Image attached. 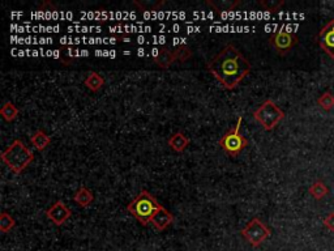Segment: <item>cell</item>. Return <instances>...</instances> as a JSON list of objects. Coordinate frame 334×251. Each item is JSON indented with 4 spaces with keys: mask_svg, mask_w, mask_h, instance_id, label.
<instances>
[{
    "mask_svg": "<svg viewBox=\"0 0 334 251\" xmlns=\"http://www.w3.org/2000/svg\"><path fill=\"white\" fill-rule=\"evenodd\" d=\"M0 114H2V116H3V119L6 120V122H12V120H15L16 118H17L18 109L15 106L13 102L8 101L2 106Z\"/></svg>",
    "mask_w": 334,
    "mask_h": 251,
    "instance_id": "e0dca14e",
    "label": "cell"
},
{
    "mask_svg": "<svg viewBox=\"0 0 334 251\" xmlns=\"http://www.w3.org/2000/svg\"><path fill=\"white\" fill-rule=\"evenodd\" d=\"M329 193V189L326 184L321 181H316L315 183L311 184L310 187V194L315 198L316 200H321L322 198H325Z\"/></svg>",
    "mask_w": 334,
    "mask_h": 251,
    "instance_id": "d6986e66",
    "label": "cell"
},
{
    "mask_svg": "<svg viewBox=\"0 0 334 251\" xmlns=\"http://www.w3.org/2000/svg\"><path fill=\"white\" fill-rule=\"evenodd\" d=\"M167 143L171 147V149L180 153V152H184L185 148L189 145V139L183 132H176L169 138Z\"/></svg>",
    "mask_w": 334,
    "mask_h": 251,
    "instance_id": "7c38bea8",
    "label": "cell"
},
{
    "mask_svg": "<svg viewBox=\"0 0 334 251\" xmlns=\"http://www.w3.org/2000/svg\"><path fill=\"white\" fill-rule=\"evenodd\" d=\"M30 141L31 144L37 148V150H43L50 144V143H51V138H50L45 131L38 130V131H36L33 135H31Z\"/></svg>",
    "mask_w": 334,
    "mask_h": 251,
    "instance_id": "9a60e30c",
    "label": "cell"
},
{
    "mask_svg": "<svg viewBox=\"0 0 334 251\" xmlns=\"http://www.w3.org/2000/svg\"><path fill=\"white\" fill-rule=\"evenodd\" d=\"M253 118L261 124L262 129L266 130V131H272L285 118V113L277 106L276 102L272 101V100H265L253 111Z\"/></svg>",
    "mask_w": 334,
    "mask_h": 251,
    "instance_id": "277c9868",
    "label": "cell"
},
{
    "mask_svg": "<svg viewBox=\"0 0 334 251\" xmlns=\"http://www.w3.org/2000/svg\"><path fill=\"white\" fill-rule=\"evenodd\" d=\"M320 46L329 58L334 59V20H330L319 34Z\"/></svg>",
    "mask_w": 334,
    "mask_h": 251,
    "instance_id": "9c48e42d",
    "label": "cell"
},
{
    "mask_svg": "<svg viewBox=\"0 0 334 251\" xmlns=\"http://www.w3.org/2000/svg\"><path fill=\"white\" fill-rule=\"evenodd\" d=\"M176 60L175 51L171 50L170 47L162 46L154 52V63L161 68L171 67L174 61Z\"/></svg>",
    "mask_w": 334,
    "mask_h": 251,
    "instance_id": "8fae6325",
    "label": "cell"
},
{
    "mask_svg": "<svg viewBox=\"0 0 334 251\" xmlns=\"http://www.w3.org/2000/svg\"><path fill=\"white\" fill-rule=\"evenodd\" d=\"M159 203L149 191L143 190L127 207V211L133 216L141 225H148L152 221L153 214L158 209Z\"/></svg>",
    "mask_w": 334,
    "mask_h": 251,
    "instance_id": "3957f363",
    "label": "cell"
},
{
    "mask_svg": "<svg viewBox=\"0 0 334 251\" xmlns=\"http://www.w3.org/2000/svg\"><path fill=\"white\" fill-rule=\"evenodd\" d=\"M2 160L15 174H20L33 163L34 153L21 140L16 139L2 153Z\"/></svg>",
    "mask_w": 334,
    "mask_h": 251,
    "instance_id": "7a4b0ae2",
    "label": "cell"
},
{
    "mask_svg": "<svg viewBox=\"0 0 334 251\" xmlns=\"http://www.w3.org/2000/svg\"><path fill=\"white\" fill-rule=\"evenodd\" d=\"M240 233L247 239L249 245L253 246V247H257V246L261 245L262 242L266 238H269L272 234L271 229L257 217H253L252 220L249 221Z\"/></svg>",
    "mask_w": 334,
    "mask_h": 251,
    "instance_id": "8992f818",
    "label": "cell"
},
{
    "mask_svg": "<svg viewBox=\"0 0 334 251\" xmlns=\"http://www.w3.org/2000/svg\"><path fill=\"white\" fill-rule=\"evenodd\" d=\"M283 4H285V0H260V6L269 12H276Z\"/></svg>",
    "mask_w": 334,
    "mask_h": 251,
    "instance_id": "7402d4cb",
    "label": "cell"
},
{
    "mask_svg": "<svg viewBox=\"0 0 334 251\" xmlns=\"http://www.w3.org/2000/svg\"><path fill=\"white\" fill-rule=\"evenodd\" d=\"M324 227L330 232H334V212L329 213L325 218H324Z\"/></svg>",
    "mask_w": 334,
    "mask_h": 251,
    "instance_id": "cb8c5ba5",
    "label": "cell"
},
{
    "mask_svg": "<svg viewBox=\"0 0 334 251\" xmlns=\"http://www.w3.org/2000/svg\"><path fill=\"white\" fill-rule=\"evenodd\" d=\"M105 84L104 77L97 72H90L85 79V85L90 89L91 92H98Z\"/></svg>",
    "mask_w": 334,
    "mask_h": 251,
    "instance_id": "2e32d148",
    "label": "cell"
},
{
    "mask_svg": "<svg viewBox=\"0 0 334 251\" xmlns=\"http://www.w3.org/2000/svg\"><path fill=\"white\" fill-rule=\"evenodd\" d=\"M174 221V216L170 211H167L164 208L163 205H159L158 209L155 211V213L153 214L152 221L150 223L153 224V227L155 228L157 230L162 232V230L166 229L167 227H170L171 224Z\"/></svg>",
    "mask_w": 334,
    "mask_h": 251,
    "instance_id": "30bf717a",
    "label": "cell"
},
{
    "mask_svg": "<svg viewBox=\"0 0 334 251\" xmlns=\"http://www.w3.org/2000/svg\"><path fill=\"white\" fill-rule=\"evenodd\" d=\"M133 4L141 11H158L164 4V0H135Z\"/></svg>",
    "mask_w": 334,
    "mask_h": 251,
    "instance_id": "ac0fdd59",
    "label": "cell"
},
{
    "mask_svg": "<svg viewBox=\"0 0 334 251\" xmlns=\"http://www.w3.org/2000/svg\"><path fill=\"white\" fill-rule=\"evenodd\" d=\"M242 122H243V118L239 116L237 124H235V129L226 132L225 135L219 139V145H221L222 149L225 150L227 154H230V156H237V154H239L240 152L248 145V140L240 134Z\"/></svg>",
    "mask_w": 334,
    "mask_h": 251,
    "instance_id": "5b68a950",
    "label": "cell"
},
{
    "mask_svg": "<svg viewBox=\"0 0 334 251\" xmlns=\"http://www.w3.org/2000/svg\"><path fill=\"white\" fill-rule=\"evenodd\" d=\"M207 4L218 12H227L239 6L240 0H207Z\"/></svg>",
    "mask_w": 334,
    "mask_h": 251,
    "instance_id": "4fadbf2b",
    "label": "cell"
},
{
    "mask_svg": "<svg viewBox=\"0 0 334 251\" xmlns=\"http://www.w3.org/2000/svg\"><path fill=\"white\" fill-rule=\"evenodd\" d=\"M269 42L280 54H286L298 43V37L291 32L278 30L269 38Z\"/></svg>",
    "mask_w": 334,
    "mask_h": 251,
    "instance_id": "52a82bcc",
    "label": "cell"
},
{
    "mask_svg": "<svg viewBox=\"0 0 334 251\" xmlns=\"http://www.w3.org/2000/svg\"><path fill=\"white\" fill-rule=\"evenodd\" d=\"M94 200V196L90 193L88 187L81 186L75 194V202L80 205V207H88L91 204V202Z\"/></svg>",
    "mask_w": 334,
    "mask_h": 251,
    "instance_id": "5bb4252c",
    "label": "cell"
},
{
    "mask_svg": "<svg viewBox=\"0 0 334 251\" xmlns=\"http://www.w3.org/2000/svg\"><path fill=\"white\" fill-rule=\"evenodd\" d=\"M208 70L223 88L231 90L251 72V63L234 45H227L208 63Z\"/></svg>",
    "mask_w": 334,
    "mask_h": 251,
    "instance_id": "6da1fadb",
    "label": "cell"
},
{
    "mask_svg": "<svg viewBox=\"0 0 334 251\" xmlns=\"http://www.w3.org/2000/svg\"><path fill=\"white\" fill-rule=\"evenodd\" d=\"M71 214H72L71 209L68 208L67 205L64 204L61 200L55 202L54 204L46 211V216H47L55 225H58V227L63 225V224L71 217Z\"/></svg>",
    "mask_w": 334,
    "mask_h": 251,
    "instance_id": "ba28073f",
    "label": "cell"
},
{
    "mask_svg": "<svg viewBox=\"0 0 334 251\" xmlns=\"http://www.w3.org/2000/svg\"><path fill=\"white\" fill-rule=\"evenodd\" d=\"M317 104L321 107L322 110L330 111L334 109V96L330 92L322 93L319 98H317Z\"/></svg>",
    "mask_w": 334,
    "mask_h": 251,
    "instance_id": "44dd1931",
    "label": "cell"
},
{
    "mask_svg": "<svg viewBox=\"0 0 334 251\" xmlns=\"http://www.w3.org/2000/svg\"><path fill=\"white\" fill-rule=\"evenodd\" d=\"M174 51H175L176 60H179V61L188 60V59L192 56V50L189 49L188 46H185V45H180V46L176 47Z\"/></svg>",
    "mask_w": 334,
    "mask_h": 251,
    "instance_id": "603a6c76",
    "label": "cell"
},
{
    "mask_svg": "<svg viewBox=\"0 0 334 251\" xmlns=\"http://www.w3.org/2000/svg\"><path fill=\"white\" fill-rule=\"evenodd\" d=\"M16 227V220L7 212H2L0 213V230L3 233H8L9 230H12Z\"/></svg>",
    "mask_w": 334,
    "mask_h": 251,
    "instance_id": "ffe728a7",
    "label": "cell"
}]
</instances>
